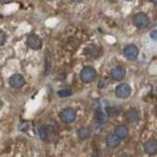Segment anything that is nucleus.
Listing matches in <instances>:
<instances>
[{
	"instance_id": "f257e3e1",
	"label": "nucleus",
	"mask_w": 157,
	"mask_h": 157,
	"mask_svg": "<svg viewBox=\"0 0 157 157\" xmlns=\"http://www.w3.org/2000/svg\"><path fill=\"white\" fill-rule=\"evenodd\" d=\"M97 78V73L96 69H93L92 67H85L81 70V80L86 83H90L92 81H94Z\"/></svg>"
},
{
	"instance_id": "f03ea898",
	"label": "nucleus",
	"mask_w": 157,
	"mask_h": 157,
	"mask_svg": "<svg viewBox=\"0 0 157 157\" xmlns=\"http://www.w3.org/2000/svg\"><path fill=\"white\" fill-rule=\"evenodd\" d=\"M59 116H60L63 122H65V123H71V122H74L75 118H76V111H75L73 108H65V109H63V110L60 111Z\"/></svg>"
},
{
	"instance_id": "7ed1b4c3",
	"label": "nucleus",
	"mask_w": 157,
	"mask_h": 157,
	"mask_svg": "<svg viewBox=\"0 0 157 157\" xmlns=\"http://www.w3.org/2000/svg\"><path fill=\"white\" fill-rule=\"evenodd\" d=\"M131 92H132L131 86L127 85V83H121V85H118L117 87H116V90H115L116 97L120 99L128 98V97L131 96Z\"/></svg>"
},
{
	"instance_id": "20e7f679",
	"label": "nucleus",
	"mask_w": 157,
	"mask_h": 157,
	"mask_svg": "<svg viewBox=\"0 0 157 157\" xmlns=\"http://www.w3.org/2000/svg\"><path fill=\"white\" fill-rule=\"evenodd\" d=\"M149 17L145 15V13H143V12H140V13H137L136 16H134V18H133V23H134V25L139 28V29H145L147 25H149Z\"/></svg>"
},
{
	"instance_id": "39448f33",
	"label": "nucleus",
	"mask_w": 157,
	"mask_h": 157,
	"mask_svg": "<svg viewBox=\"0 0 157 157\" xmlns=\"http://www.w3.org/2000/svg\"><path fill=\"white\" fill-rule=\"evenodd\" d=\"M27 46L29 48H32V50H40L41 46H42V40L40 39L39 35L32 34L27 39Z\"/></svg>"
},
{
	"instance_id": "423d86ee",
	"label": "nucleus",
	"mask_w": 157,
	"mask_h": 157,
	"mask_svg": "<svg viewBox=\"0 0 157 157\" xmlns=\"http://www.w3.org/2000/svg\"><path fill=\"white\" fill-rule=\"evenodd\" d=\"M138 53H139V51H138L137 46H134V45H127L123 50V55L128 60L136 59L138 57Z\"/></svg>"
},
{
	"instance_id": "0eeeda50",
	"label": "nucleus",
	"mask_w": 157,
	"mask_h": 157,
	"mask_svg": "<svg viewBox=\"0 0 157 157\" xmlns=\"http://www.w3.org/2000/svg\"><path fill=\"white\" fill-rule=\"evenodd\" d=\"M9 83H10V86L12 87V88H21V87H23V85L25 83V81H24V78L20 75V74H15V75H12L10 80H9Z\"/></svg>"
},
{
	"instance_id": "6e6552de",
	"label": "nucleus",
	"mask_w": 157,
	"mask_h": 157,
	"mask_svg": "<svg viewBox=\"0 0 157 157\" xmlns=\"http://www.w3.org/2000/svg\"><path fill=\"white\" fill-rule=\"evenodd\" d=\"M126 76V69L122 68V67H115L113 70H111V78L116 81H121L123 80Z\"/></svg>"
},
{
	"instance_id": "1a4fd4ad",
	"label": "nucleus",
	"mask_w": 157,
	"mask_h": 157,
	"mask_svg": "<svg viewBox=\"0 0 157 157\" xmlns=\"http://www.w3.org/2000/svg\"><path fill=\"white\" fill-rule=\"evenodd\" d=\"M105 141H106V145H108V147H111V149H114V147H117L118 145H120V143H121V139L114 133V134H109L106 139H105Z\"/></svg>"
},
{
	"instance_id": "9d476101",
	"label": "nucleus",
	"mask_w": 157,
	"mask_h": 157,
	"mask_svg": "<svg viewBox=\"0 0 157 157\" xmlns=\"http://www.w3.org/2000/svg\"><path fill=\"white\" fill-rule=\"evenodd\" d=\"M144 149H145L146 154H149V155H155L157 151L156 141H155V140H149V141H146L145 145H144Z\"/></svg>"
},
{
	"instance_id": "9b49d317",
	"label": "nucleus",
	"mask_w": 157,
	"mask_h": 157,
	"mask_svg": "<svg viewBox=\"0 0 157 157\" xmlns=\"http://www.w3.org/2000/svg\"><path fill=\"white\" fill-rule=\"evenodd\" d=\"M128 128H127V126H124V124H118L115 127V134L120 139H123V138L128 137Z\"/></svg>"
},
{
	"instance_id": "f8f14e48",
	"label": "nucleus",
	"mask_w": 157,
	"mask_h": 157,
	"mask_svg": "<svg viewBox=\"0 0 157 157\" xmlns=\"http://www.w3.org/2000/svg\"><path fill=\"white\" fill-rule=\"evenodd\" d=\"M126 120L128 121V122H133V123H136L139 121V114H138V111L136 109H129L127 113H126Z\"/></svg>"
},
{
	"instance_id": "ddd939ff",
	"label": "nucleus",
	"mask_w": 157,
	"mask_h": 157,
	"mask_svg": "<svg viewBox=\"0 0 157 157\" xmlns=\"http://www.w3.org/2000/svg\"><path fill=\"white\" fill-rule=\"evenodd\" d=\"M94 118H96V121L98 122V123H105L106 122V120H108V115H106V113H105V110H97L96 111V115H94Z\"/></svg>"
},
{
	"instance_id": "4468645a",
	"label": "nucleus",
	"mask_w": 157,
	"mask_h": 157,
	"mask_svg": "<svg viewBox=\"0 0 157 157\" xmlns=\"http://www.w3.org/2000/svg\"><path fill=\"white\" fill-rule=\"evenodd\" d=\"M78 137L80 138V139H82V140L88 139V138L91 137V132H90L88 128L81 127V128H78Z\"/></svg>"
},
{
	"instance_id": "2eb2a0df",
	"label": "nucleus",
	"mask_w": 157,
	"mask_h": 157,
	"mask_svg": "<svg viewBox=\"0 0 157 157\" xmlns=\"http://www.w3.org/2000/svg\"><path fill=\"white\" fill-rule=\"evenodd\" d=\"M58 96L60 98L70 97V96H71V90H69V88H67V90H60V91H58Z\"/></svg>"
},
{
	"instance_id": "dca6fc26",
	"label": "nucleus",
	"mask_w": 157,
	"mask_h": 157,
	"mask_svg": "<svg viewBox=\"0 0 157 157\" xmlns=\"http://www.w3.org/2000/svg\"><path fill=\"white\" fill-rule=\"evenodd\" d=\"M105 113H106L108 116H111V117H115V116L118 115V110L116 108H108V109L105 110Z\"/></svg>"
},
{
	"instance_id": "f3484780",
	"label": "nucleus",
	"mask_w": 157,
	"mask_h": 157,
	"mask_svg": "<svg viewBox=\"0 0 157 157\" xmlns=\"http://www.w3.org/2000/svg\"><path fill=\"white\" fill-rule=\"evenodd\" d=\"M39 134H40V138H41L42 140L46 139V137H47V128H46L45 126H41L39 128Z\"/></svg>"
},
{
	"instance_id": "a211bd4d",
	"label": "nucleus",
	"mask_w": 157,
	"mask_h": 157,
	"mask_svg": "<svg viewBox=\"0 0 157 157\" xmlns=\"http://www.w3.org/2000/svg\"><path fill=\"white\" fill-rule=\"evenodd\" d=\"M5 42H6V34L2 30H0V46H2Z\"/></svg>"
},
{
	"instance_id": "6ab92c4d",
	"label": "nucleus",
	"mask_w": 157,
	"mask_h": 157,
	"mask_svg": "<svg viewBox=\"0 0 157 157\" xmlns=\"http://www.w3.org/2000/svg\"><path fill=\"white\" fill-rule=\"evenodd\" d=\"M106 83H108V81H106V80H101V81L99 82L98 87L99 88H103V87H105V86H106Z\"/></svg>"
},
{
	"instance_id": "aec40b11",
	"label": "nucleus",
	"mask_w": 157,
	"mask_h": 157,
	"mask_svg": "<svg viewBox=\"0 0 157 157\" xmlns=\"http://www.w3.org/2000/svg\"><path fill=\"white\" fill-rule=\"evenodd\" d=\"M156 34H157V30H156V29H154V30H152V32L150 33V36L152 38V40H155V41H156V39H157Z\"/></svg>"
},
{
	"instance_id": "412c9836",
	"label": "nucleus",
	"mask_w": 157,
	"mask_h": 157,
	"mask_svg": "<svg viewBox=\"0 0 157 157\" xmlns=\"http://www.w3.org/2000/svg\"><path fill=\"white\" fill-rule=\"evenodd\" d=\"M11 0H0V4H5V2H9Z\"/></svg>"
},
{
	"instance_id": "4be33fe9",
	"label": "nucleus",
	"mask_w": 157,
	"mask_h": 157,
	"mask_svg": "<svg viewBox=\"0 0 157 157\" xmlns=\"http://www.w3.org/2000/svg\"><path fill=\"white\" fill-rule=\"evenodd\" d=\"M70 1H73V2H80V1H82V0H70Z\"/></svg>"
},
{
	"instance_id": "5701e85b",
	"label": "nucleus",
	"mask_w": 157,
	"mask_h": 157,
	"mask_svg": "<svg viewBox=\"0 0 157 157\" xmlns=\"http://www.w3.org/2000/svg\"><path fill=\"white\" fill-rule=\"evenodd\" d=\"M150 1H151L152 4H156V2H157V0H150Z\"/></svg>"
},
{
	"instance_id": "b1692460",
	"label": "nucleus",
	"mask_w": 157,
	"mask_h": 157,
	"mask_svg": "<svg viewBox=\"0 0 157 157\" xmlns=\"http://www.w3.org/2000/svg\"><path fill=\"white\" fill-rule=\"evenodd\" d=\"M1 108H2V101L0 100V109H1Z\"/></svg>"
},
{
	"instance_id": "393cba45",
	"label": "nucleus",
	"mask_w": 157,
	"mask_h": 157,
	"mask_svg": "<svg viewBox=\"0 0 157 157\" xmlns=\"http://www.w3.org/2000/svg\"><path fill=\"white\" fill-rule=\"evenodd\" d=\"M127 1H131V0H127Z\"/></svg>"
}]
</instances>
